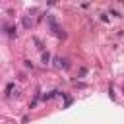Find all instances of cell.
Segmentation results:
<instances>
[{"instance_id":"2","label":"cell","mask_w":124,"mask_h":124,"mask_svg":"<svg viewBox=\"0 0 124 124\" xmlns=\"http://www.w3.org/2000/svg\"><path fill=\"white\" fill-rule=\"evenodd\" d=\"M56 95H62V91L52 89V91H48V93H45V95H43V101H50V99H52V97H56Z\"/></svg>"},{"instance_id":"7","label":"cell","mask_w":124,"mask_h":124,"mask_svg":"<svg viewBox=\"0 0 124 124\" xmlns=\"http://www.w3.org/2000/svg\"><path fill=\"white\" fill-rule=\"evenodd\" d=\"M12 91H14V83H8L6 85V97H12Z\"/></svg>"},{"instance_id":"6","label":"cell","mask_w":124,"mask_h":124,"mask_svg":"<svg viewBox=\"0 0 124 124\" xmlns=\"http://www.w3.org/2000/svg\"><path fill=\"white\" fill-rule=\"evenodd\" d=\"M33 43L37 45V48H39V50H43V52H45V46H43V43H41V41H39L37 37H33Z\"/></svg>"},{"instance_id":"3","label":"cell","mask_w":124,"mask_h":124,"mask_svg":"<svg viewBox=\"0 0 124 124\" xmlns=\"http://www.w3.org/2000/svg\"><path fill=\"white\" fill-rule=\"evenodd\" d=\"M21 25H23L25 29H31V25H33L31 17H29V16H21Z\"/></svg>"},{"instance_id":"1","label":"cell","mask_w":124,"mask_h":124,"mask_svg":"<svg viewBox=\"0 0 124 124\" xmlns=\"http://www.w3.org/2000/svg\"><path fill=\"white\" fill-rule=\"evenodd\" d=\"M46 21H48V27H50V33H54V35H58V33H60V25L56 23V17H54L52 14H46Z\"/></svg>"},{"instance_id":"5","label":"cell","mask_w":124,"mask_h":124,"mask_svg":"<svg viewBox=\"0 0 124 124\" xmlns=\"http://www.w3.org/2000/svg\"><path fill=\"white\" fill-rule=\"evenodd\" d=\"M4 29H6V33H8L10 37H16V35H17V33H16V27H4Z\"/></svg>"},{"instance_id":"8","label":"cell","mask_w":124,"mask_h":124,"mask_svg":"<svg viewBox=\"0 0 124 124\" xmlns=\"http://www.w3.org/2000/svg\"><path fill=\"white\" fill-rule=\"evenodd\" d=\"M25 68H31V70H33V62H31V60H25Z\"/></svg>"},{"instance_id":"4","label":"cell","mask_w":124,"mask_h":124,"mask_svg":"<svg viewBox=\"0 0 124 124\" xmlns=\"http://www.w3.org/2000/svg\"><path fill=\"white\" fill-rule=\"evenodd\" d=\"M41 62H43L45 66H48V64H50V54H48V52H43V56H41Z\"/></svg>"}]
</instances>
